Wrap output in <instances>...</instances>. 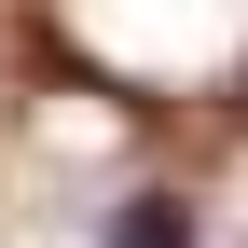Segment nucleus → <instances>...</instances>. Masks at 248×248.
<instances>
[{
	"mask_svg": "<svg viewBox=\"0 0 248 248\" xmlns=\"http://www.w3.org/2000/svg\"><path fill=\"white\" fill-rule=\"evenodd\" d=\"M110 248H193V193H138V207H110Z\"/></svg>",
	"mask_w": 248,
	"mask_h": 248,
	"instance_id": "obj_1",
	"label": "nucleus"
}]
</instances>
